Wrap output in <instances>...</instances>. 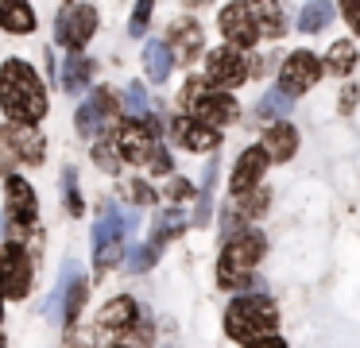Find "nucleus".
<instances>
[{
	"instance_id": "obj_25",
	"label": "nucleus",
	"mask_w": 360,
	"mask_h": 348,
	"mask_svg": "<svg viewBox=\"0 0 360 348\" xmlns=\"http://www.w3.org/2000/svg\"><path fill=\"white\" fill-rule=\"evenodd\" d=\"M352 66H356V46H352V43H333V46H329V54H326V70H329V74L341 77V74H349Z\"/></svg>"
},
{
	"instance_id": "obj_23",
	"label": "nucleus",
	"mask_w": 360,
	"mask_h": 348,
	"mask_svg": "<svg viewBox=\"0 0 360 348\" xmlns=\"http://www.w3.org/2000/svg\"><path fill=\"white\" fill-rule=\"evenodd\" d=\"M329 20H333V4H329V0H310V4L302 8V15H298V27L310 35V31H321Z\"/></svg>"
},
{
	"instance_id": "obj_40",
	"label": "nucleus",
	"mask_w": 360,
	"mask_h": 348,
	"mask_svg": "<svg viewBox=\"0 0 360 348\" xmlns=\"http://www.w3.org/2000/svg\"><path fill=\"white\" fill-rule=\"evenodd\" d=\"M0 317H4V306H0Z\"/></svg>"
},
{
	"instance_id": "obj_21",
	"label": "nucleus",
	"mask_w": 360,
	"mask_h": 348,
	"mask_svg": "<svg viewBox=\"0 0 360 348\" xmlns=\"http://www.w3.org/2000/svg\"><path fill=\"white\" fill-rule=\"evenodd\" d=\"M252 15H256V23H259V35H271V39L283 35V8L275 4V0H256V4H252Z\"/></svg>"
},
{
	"instance_id": "obj_33",
	"label": "nucleus",
	"mask_w": 360,
	"mask_h": 348,
	"mask_svg": "<svg viewBox=\"0 0 360 348\" xmlns=\"http://www.w3.org/2000/svg\"><path fill=\"white\" fill-rule=\"evenodd\" d=\"M148 170L151 174H171V155H167L159 143H155V151L148 155Z\"/></svg>"
},
{
	"instance_id": "obj_39",
	"label": "nucleus",
	"mask_w": 360,
	"mask_h": 348,
	"mask_svg": "<svg viewBox=\"0 0 360 348\" xmlns=\"http://www.w3.org/2000/svg\"><path fill=\"white\" fill-rule=\"evenodd\" d=\"M0 348H4V337H0Z\"/></svg>"
},
{
	"instance_id": "obj_24",
	"label": "nucleus",
	"mask_w": 360,
	"mask_h": 348,
	"mask_svg": "<svg viewBox=\"0 0 360 348\" xmlns=\"http://www.w3.org/2000/svg\"><path fill=\"white\" fill-rule=\"evenodd\" d=\"M290 112V97L275 85V89H267L264 97H259V105H256V116H264V120H279V116H287Z\"/></svg>"
},
{
	"instance_id": "obj_1",
	"label": "nucleus",
	"mask_w": 360,
	"mask_h": 348,
	"mask_svg": "<svg viewBox=\"0 0 360 348\" xmlns=\"http://www.w3.org/2000/svg\"><path fill=\"white\" fill-rule=\"evenodd\" d=\"M0 105L16 124H39L47 116V89L27 62L8 58L0 66Z\"/></svg>"
},
{
	"instance_id": "obj_15",
	"label": "nucleus",
	"mask_w": 360,
	"mask_h": 348,
	"mask_svg": "<svg viewBox=\"0 0 360 348\" xmlns=\"http://www.w3.org/2000/svg\"><path fill=\"white\" fill-rule=\"evenodd\" d=\"M267 162L271 159H267L264 147H248V151L236 159V167H233V193H244V190H252V186H259Z\"/></svg>"
},
{
	"instance_id": "obj_12",
	"label": "nucleus",
	"mask_w": 360,
	"mask_h": 348,
	"mask_svg": "<svg viewBox=\"0 0 360 348\" xmlns=\"http://www.w3.org/2000/svg\"><path fill=\"white\" fill-rule=\"evenodd\" d=\"M205 70H210V82H217V89H233L248 77V62L244 54H236V46H221L205 58Z\"/></svg>"
},
{
	"instance_id": "obj_37",
	"label": "nucleus",
	"mask_w": 360,
	"mask_h": 348,
	"mask_svg": "<svg viewBox=\"0 0 360 348\" xmlns=\"http://www.w3.org/2000/svg\"><path fill=\"white\" fill-rule=\"evenodd\" d=\"M248 348H287V344H283V340H279V337H275V333H271V337H259V340H248Z\"/></svg>"
},
{
	"instance_id": "obj_11",
	"label": "nucleus",
	"mask_w": 360,
	"mask_h": 348,
	"mask_svg": "<svg viewBox=\"0 0 360 348\" xmlns=\"http://www.w3.org/2000/svg\"><path fill=\"white\" fill-rule=\"evenodd\" d=\"M190 112H194V120H202V124L225 128V124H233L236 116H240V105L233 101V93H229V89H210V85H205L202 97L190 105Z\"/></svg>"
},
{
	"instance_id": "obj_13",
	"label": "nucleus",
	"mask_w": 360,
	"mask_h": 348,
	"mask_svg": "<svg viewBox=\"0 0 360 348\" xmlns=\"http://www.w3.org/2000/svg\"><path fill=\"white\" fill-rule=\"evenodd\" d=\"M174 143L179 147H186V151H213V147H221V131L213 128V124H202V120H194V116H179L174 120Z\"/></svg>"
},
{
	"instance_id": "obj_31",
	"label": "nucleus",
	"mask_w": 360,
	"mask_h": 348,
	"mask_svg": "<svg viewBox=\"0 0 360 348\" xmlns=\"http://www.w3.org/2000/svg\"><path fill=\"white\" fill-rule=\"evenodd\" d=\"M94 159L101 162L105 170H117V167H120V151H117V143H112V139H101V143L94 147Z\"/></svg>"
},
{
	"instance_id": "obj_16",
	"label": "nucleus",
	"mask_w": 360,
	"mask_h": 348,
	"mask_svg": "<svg viewBox=\"0 0 360 348\" xmlns=\"http://www.w3.org/2000/svg\"><path fill=\"white\" fill-rule=\"evenodd\" d=\"M264 151H267V159L287 162L290 155L298 151V131L290 128L287 120H275L271 128H267V136H264Z\"/></svg>"
},
{
	"instance_id": "obj_26",
	"label": "nucleus",
	"mask_w": 360,
	"mask_h": 348,
	"mask_svg": "<svg viewBox=\"0 0 360 348\" xmlns=\"http://www.w3.org/2000/svg\"><path fill=\"white\" fill-rule=\"evenodd\" d=\"M120 116H128V120H136V116H148V93H143L140 82H132L124 89V101H120Z\"/></svg>"
},
{
	"instance_id": "obj_7",
	"label": "nucleus",
	"mask_w": 360,
	"mask_h": 348,
	"mask_svg": "<svg viewBox=\"0 0 360 348\" xmlns=\"http://www.w3.org/2000/svg\"><path fill=\"white\" fill-rule=\"evenodd\" d=\"M217 23H221V35L229 39V46H236V51H248V46H256L259 23H256V15H252V8L244 4V0L221 8Z\"/></svg>"
},
{
	"instance_id": "obj_18",
	"label": "nucleus",
	"mask_w": 360,
	"mask_h": 348,
	"mask_svg": "<svg viewBox=\"0 0 360 348\" xmlns=\"http://www.w3.org/2000/svg\"><path fill=\"white\" fill-rule=\"evenodd\" d=\"M0 27L12 35H27L35 31V12L27 0H0Z\"/></svg>"
},
{
	"instance_id": "obj_17",
	"label": "nucleus",
	"mask_w": 360,
	"mask_h": 348,
	"mask_svg": "<svg viewBox=\"0 0 360 348\" xmlns=\"http://www.w3.org/2000/svg\"><path fill=\"white\" fill-rule=\"evenodd\" d=\"M97 325H101V329H112V333H128L136 325V302L128 298V294L112 298L109 306L97 314Z\"/></svg>"
},
{
	"instance_id": "obj_34",
	"label": "nucleus",
	"mask_w": 360,
	"mask_h": 348,
	"mask_svg": "<svg viewBox=\"0 0 360 348\" xmlns=\"http://www.w3.org/2000/svg\"><path fill=\"white\" fill-rule=\"evenodd\" d=\"M190 193H194V186H190L186 178H171V182H167V198L171 201H186Z\"/></svg>"
},
{
	"instance_id": "obj_4",
	"label": "nucleus",
	"mask_w": 360,
	"mask_h": 348,
	"mask_svg": "<svg viewBox=\"0 0 360 348\" xmlns=\"http://www.w3.org/2000/svg\"><path fill=\"white\" fill-rule=\"evenodd\" d=\"M112 143H117V151L124 162H148V155L155 151V143H159V120L151 112L136 116V120H124L117 128V136H112Z\"/></svg>"
},
{
	"instance_id": "obj_20",
	"label": "nucleus",
	"mask_w": 360,
	"mask_h": 348,
	"mask_svg": "<svg viewBox=\"0 0 360 348\" xmlns=\"http://www.w3.org/2000/svg\"><path fill=\"white\" fill-rule=\"evenodd\" d=\"M171 66H174V58H171V46L167 43H148L143 46V70H148V77L151 82H167V74H171Z\"/></svg>"
},
{
	"instance_id": "obj_29",
	"label": "nucleus",
	"mask_w": 360,
	"mask_h": 348,
	"mask_svg": "<svg viewBox=\"0 0 360 348\" xmlns=\"http://www.w3.org/2000/svg\"><path fill=\"white\" fill-rule=\"evenodd\" d=\"M124 193H128V201H132V205H151V201H155V190H151V186H143L140 178H128Z\"/></svg>"
},
{
	"instance_id": "obj_35",
	"label": "nucleus",
	"mask_w": 360,
	"mask_h": 348,
	"mask_svg": "<svg viewBox=\"0 0 360 348\" xmlns=\"http://www.w3.org/2000/svg\"><path fill=\"white\" fill-rule=\"evenodd\" d=\"M202 89H205V82H202V77H190V82L182 85V105L190 108V105H194L198 97H202Z\"/></svg>"
},
{
	"instance_id": "obj_19",
	"label": "nucleus",
	"mask_w": 360,
	"mask_h": 348,
	"mask_svg": "<svg viewBox=\"0 0 360 348\" xmlns=\"http://www.w3.org/2000/svg\"><path fill=\"white\" fill-rule=\"evenodd\" d=\"M89 82H94V62H89L82 51L66 54V62H63V89L78 93V89H86Z\"/></svg>"
},
{
	"instance_id": "obj_2",
	"label": "nucleus",
	"mask_w": 360,
	"mask_h": 348,
	"mask_svg": "<svg viewBox=\"0 0 360 348\" xmlns=\"http://www.w3.org/2000/svg\"><path fill=\"white\" fill-rule=\"evenodd\" d=\"M275 329H279V309H275V302L264 298V294H244V298H236L225 314V333L233 340H240V344L271 337Z\"/></svg>"
},
{
	"instance_id": "obj_5",
	"label": "nucleus",
	"mask_w": 360,
	"mask_h": 348,
	"mask_svg": "<svg viewBox=\"0 0 360 348\" xmlns=\"http://www.w3.org/2000/svg\"><path fill=\"white\" fill-rule=\"evenodd\" d=\"M32 290V255L20 240H8L0 247V294L24 298Z\"/></svg>"
},
{
	"instance_id": "obj_10",
	"label": "nucleus",
	"mask_w": 360,
	"mask_h": 348,
	"mask_svg": "<svg viewBox=\"0 0 360 348\" xmlns=\"http://www.w3.org/2000/svg\"><path fill=\"white\" fill-rule=\"evenodd\" d=\"M318 77H321V62L314 58L310 51H290V58L283 62V70H279V89L287 93V97H298V93H306Z\"/></svg>"
},
{
	"instance_id": "obj_36",
	"label": "nucleus",
	"mask_w": 360,
	"mask_h": 348,
	"mask_svg": "<svg viewBox=\"0 0 360 348\" xmlns=\"http://www.w3.org/2000/svg\"><path fill=\"white\" fill-rule=\"evenodd\" d=\"M341 12H345V20L352 23V31L360 35V0H341Z\"/></svg>"
},
{
	"instance_id": "obj_27",
	"label": "nucleus",
	"mask_w": 360,
	"mask_h": 348,
	"mask_svg": "<svg viewBox=\"0 0 360 348\" xmlns=\"http://www.w3.org/2000/svg\"><path fill=\"white\" fill-rule=\"evenodd\" d=\"M101 124H105V120H101V112L94 108V101H86V105L78 108V136H86V139H89L97 128H101Z\"/></svg>"
},
{
	"instance_id": "obj_38",
	"label": "nucleus",
	"mask_w": 360,
	"mask_h": 348,
	"mask_svg": "<svg viewBox=\"0 0 360 348\" xmlns=\"http://www.w3.org/2000/svg\"><path fill=\"white\" fill-rule=\"evenodd\" d=\"M352 105H356V85H349L341 97V112H352Z\"/></svg>"
},
{
	"instance_id": "obj_14",
	"label": "nucleus",
	"mask_w": 360,
	"mask_h": 348,
	"mask_svg": "<svg viewBox=\"0 0 360 348\" xmlns=\"http://www.w3.org/2000/svg\"><path fill=\"white\" fill-rule=\"evenodd\" d=\"M167 46H171V58L194 62L198 54H202V46H205V35H202V27H198L194 20H179V23L171 27V39H167Z\"/></svg>"
},
{
	"instance_id": "obj_9",
	"label": "nucleus",
	"mask_w": 360,
	"mask_h": 348,
	"mask_svg": "<svg viewBox=\"0 0 360 348\" xmlns=\"http://www.w3.org/2000/svg\"><path fill=\"white\" fill-rule=\"evenodd\" d=\"M97 31V8L94 4H74L70 12L58 15V27H55V39L70 51H82V46L94 39Z\"/></svg>"
},
{
	"instance_id": "obj_22",
	"label": "nucleus",
	"mask_w": 360,
	"mask_h": 348,
	"mask_svg": "<svg viewBox=\"0 0 360 348\" xmlns=\"http://www.w3.org/2000/svg\"><path fill=\"white\" fill-rule=\"evenodd\" d=\"M124 259V236H105L94 240V267L97 271H109L112 263Z\"/></svg>"
},
{
	"instance_id": "obj_41",
	"label": "nucleus",
	"mask_w": 360,
	"mask_h": 348,
	"mask_svg": "<svg viewBox=\"0 0 360 348\" xmlns=\"http://www.w3.org/2000/svg\"><path fill=\"white\" fill-rule=\"evenodd\" d=\"M117 348H124V344H117Z\"/></svg>"
},
{
	"instance_id": "obj_8",
	"label": "nucleus",
	"mask_w": 360,
	"mask_h": 348,
	"mask_svg": "<svg viewBox=\"0 0 360 348\" xmlns=\"http://www.w3.org/2000/svg\"><path fill=\"white\" fill-rule=\"evenodd\" d=\"M4 193H8V217H12V232L16 240L24 236L35 224V213H39V201H35V190L24 182L20 174H4Z\"/></svg>"
},
{
	"instance_id": "obj_3",
	"label": "nucleus",
	"mask_w": 360,
	"mask_h": 348,
	"mask_svg": "<svg viewBox=\"0 0 360 348\" xmlns=\"http://www.w3.org/2000/svg\"><path fill=\"white\" fill-rule=\"evenodd\" d=\"M264 252H267V244H264L259 232L244 228V232H236V236H229L225 240V252H221V259H217V283L225 286V290L244 286V283H248V275H252V267L264 259Z\"/></svg>"
},
{
	"instance_id": "obj_6",
	"label": "nucleus",
	"mask_w": 360,
	"mask_h": 348,
	"mask_svg": "<svg viewBox=\"0 0 360 348\" xmlns=\"http://www.w3.org/2000/svg\"><path fill=\"white\" fill-rule=\"evenodd\" d=\"M0 155H8V159L16 162H43V155H47V143H43V136L35 131V124H4L0 128Z\"/></svg>"
},
{
	"instance_id": "obj_28",
	"label": "nucleus",
	"mask_w": 360,
	"mask_h": 348,
	"mask_svg": "<svg viewBox=\"0 0 360 348\" xmlns=\"http://www.w3.org/2000/svg\"><path fill=\"white\" fill-rule=\"evenodd\" d=\"M94 108L101 112V120H105V124L117 120V116H120V101L112 97L109 89H97V93H94Z\"/></svg>"
},
{
	"instance_id": "obj_32",
	"label": "nucleus",
	"mask_w": 360,
	"mask_h": 348,
	"mask_svg": "<svg viewBox=\"0 0 360 348\" xmlns=\"http://www.w3.org/2000/svg\"><path fill=\"white\" fill-rule=\"evenodd\" d=\"M66 209H70L74 217L82 213V198H78V174H74V170H66Z\"/></svg>"
},
{
	"instance_id": "obj_30",
	"label": "nucleus",
	"mask_w": 360,
	"mask_h": 348,
	"mask_svg": "<svg viewBox=\"0 0 360 348\" xmlns=\"http://www.w3.org/2000/svg\"><path fill=\"white\" fill-rule=\"evenodd\" d=\"M151 8H155V0H136V12H132V23H128V31L132 35H143L151 23Z\"/></svg>"
}]
</instances>
